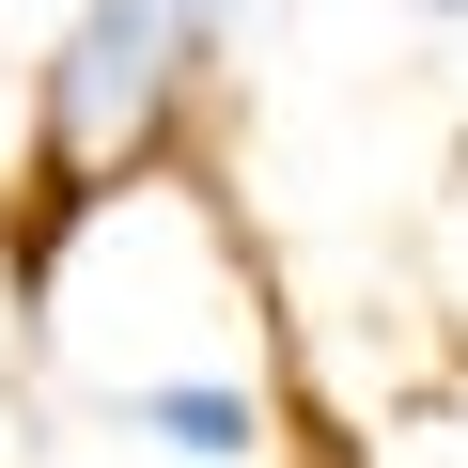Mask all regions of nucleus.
<instances>
[{
    "label": "nucleus",
    "instance_id": "obj_3",
    "mask_svg": "<svg viewBox=\"0 0 468 468\" xmlns=\"http://www.w3.org/2000/svg\"><path fill=\"white\" fill-rule=\"evenodd\" d=\"M421 16H468V0H421Z\"/></svg>",
    "mask_w": 468,
    "mask_h": 468
},
{
    "label": "nucleus",
    "instance_id": "obj_2",
    "mask_svg": "<svg viewBox=\"0 0 468 468\" xmlns=\"http://www.w3.org/2000/svg\"><path fill=\"white\" fill-rule=\"evenodd\" d=\"M110 421H125V437H156V452H187V468H250V452H266V406L234 390V375H156V390H110Z\"/></svg>",
    "mask_w": 468,
    "mask_h": 468
},
{
    "label": "nucleus",
    "instance_id": "obj_1",
    "mask_svg": "<svg viewBox=\"0 0 468 468\" xmlns=\"http://www.w3.org/2000/svg\"><path fill=\"white\" fill-rule=\"evenodd\" d=\"M218 32H234V0H79V16H63V48L32 79V172H16V282L32 297L63 266V234L172 156Z\"/></svg>",
    "mask_w": 468,
    "mask_h": 468
}]
</instances>
